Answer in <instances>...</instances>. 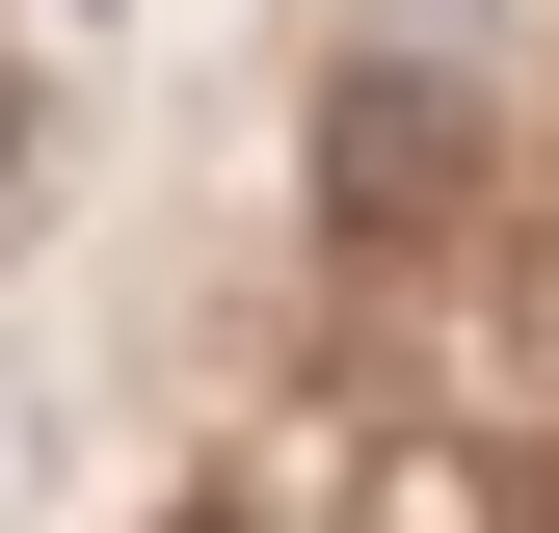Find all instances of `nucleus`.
<instances>
[{
	"label": "nucleus",
	"mask_w": 559,
	"mask_h": 533,
	"mask_svg": "<svg viewBox=\"0 0 559 533\" xmlns=\"http://www.w3.org/2000/svg\"><path fill=\"white\" fill-rule=\"evenodd\" d=\"M453 161H479V133H453V81H427V54H346V107H320V187H346V214H453Z\"/></svg>",
	"instance_id": "obj_1"
},
{
	"label": "nucleus",
	"mask_w": 559,
	"mask_h": 533,
	"mask_svg": "<svg viewBox=\"0 0 559 533\" xmlns=\"http://www.w3.org/2000/svg\"><path fill=\"white\" fill-rule=\"evenodd\" d=\"M0 161H27V107H0Z\"/></svg>",
	"instance_id": "obj_2"
},
{
	"label": "nucleus",
	"mask_w": 559,
	"mask_h": 533,
	"mask_svg": "<svg viewBox=\"0 0 559 533\" xmlns=\"http://www.w3.org/2000/svg\"><path fill=\"white\" fill-rule=\"evenodd\" d=\"M187 533H240V507H187Z\"/></svg>",
	"instance_id": "obj_3"
}]
</instances>
